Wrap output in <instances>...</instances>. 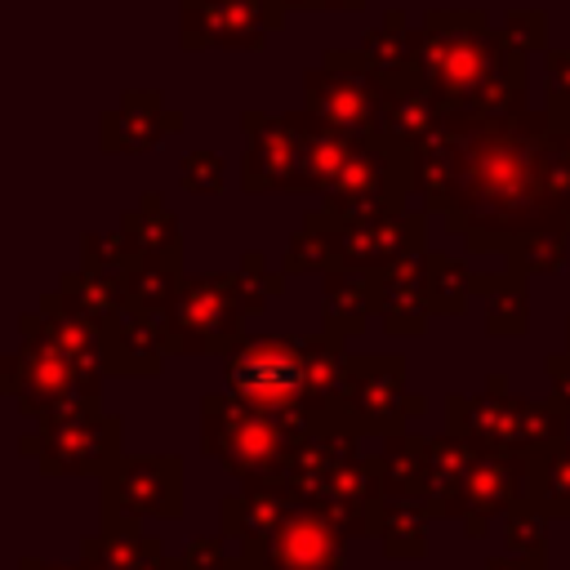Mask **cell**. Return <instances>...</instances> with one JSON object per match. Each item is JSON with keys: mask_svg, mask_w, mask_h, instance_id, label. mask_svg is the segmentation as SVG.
<instances>
[{"mask_svg": "<svg viewBox=\"0 0 570 570\" xmlns=\"http://www.w3.org/2000/svg\"><path fill=\"white\" fill-rule=\"evenodd\" d=\"M120 445V423L102 414H62L45 428L40 441V468L45 472H111Z\"/></svg>", "mask_w": 570, "mask_h": 570, "instance_id": "cell-5", "label": "cell"}, {"mask_svg": "<svg viewBox=\"0 0 570 570\" xmlns=\"http://www.w3.org/2000/svg\"><path fill=\"white\" fill-rule=\"evenodd\" d=\"M530 463L517 459V454H503V450H490V454H476L468 481H463V494L454 503V517H463V530L472 539H485L490 521L508 517L517 503L530 499Z\"/></svg>", "mask_w": 570, "mask_h": 570, "instance_id": "cell-4", "label": "cell"}, {"mask_svg": "<svg viewBox=\"0 0 570 570\" xmlns=\"http://www.w3.org/2000/svg\"><path fill=\"white\" fill-rule=\"evenodd\" d=\"M530 499L548 517H570V441L539 450L530 463Z\"/></svg>", "mask_w": 570, "mask_h": 570, "instance_id": "cell-10", "label": "cell"}, {"mask_svg": "<svg viewBox=\"0 0 570 570\" xmlns=\"http://www.w3.org/2000/svg\"><path fill=\"white\" fill-rule=\"evenodd\" d=\"M347 539L352 534L330 512L298 503L281 521V530L263 543L258 566L263 570H343L347 566Z\"/></svg>", "mask_w": 570, "mask_h": 570, "instance_id": "cell-3", "label": "cell"}, {"mask_svg": "<svg viewBox=\"0 0 570 570\" xmlns=\"http://www.w3.org/2000/svg\"><path fill=\"white\" fill-rule=\"evenodd\" d=\"M178 512H183V463L169 454L116 459V468L102 476V521H138V517L174 521Z\"/></svg>", "mask_w": 570, "mask_h": 570, "instance_id": "cell-2", "label": "cell"}, {"mask_svg": "<svg viewBox=\"0 0 570 570\" xmlns=\"http://www.w3.org/2000/svg\"><path fill=\"white\" fill-rule=\"evenodd\" d=\"M548 512L534 503V499H525V503H517L508 517H503V548L512 552V557H543L548 561Z\"/></svg>", "mask_w": 570, "mask_h": 570, "instance_id": "cell-11", "label": "cell"}, {"mask_svg": "<svg viewBox=\"0 0 570 570\" xmlns=\"http://www.w3.org/2000/svg\"><path fill=\"white\" fill-rule=\"evenodd\" d=\"M312 374L303 365V356L285 343H254L249 352H240L232 361V387L258 405V410H294L307 392Z\"/></svg>", "mask_w": 570, "mask_h": 570, "instance_id": "cell-6", "label": "cell"}, {"mask_svg": "<svg viewBox=\"0 0 570 570\" xmlns=\"http://www.w3.org/2000/svg\"><path fill=\"white\" fill-rule=\"evenodd\" d=\"M223 570H263V566H258V557L236 552V557H227V566H223Z\"/></svg>", "mask_w": 570, "mask_h": 570, "instance_id": "cell-15", "label": "cell"}, {"mask_svg": "<svg viewBox=\"0 0 570 570\" xmlns=\"http://www.w3.org/2000/svg\"><path fill=\"white\" fill-rule=\"evenodd\" d=\"M80 552L98 557L107 570H174L165 543L156 534H142L138 521H102V534H89Z\"/></svg>", "mask_w": 570, "mask_h": 570, "instance_id": "cell-8", "label": "cell"}, {"mask_svg": "<svg viewBox=\"0 0 570 570\" xmlns=\"http://www.w3.org/2000/svg\"><path fill=\"white\" fill-rule=\"evenodd\" d=\"M18 570H80V566H58V561H36V557H22Z\"/></svg>", "mask_w": 570, "mask_h": 570, "instance_id": "cell-14", "label": "cell"}, {"mask_svg": "<svg viewBox=\"0 0 570 570\" xmlns=\"http://www.w3.org/2000/svg\"><path fill=\"white\" fill-rule=\"evenodd\" d=\"M428 517H436L423 499L387 494L374 517V539L387 548V557H419L428 548Z\"/></svg>", "mask_w": 570, "mask_h": 570, "instance_id": "cell-9", "label": "cell"}, {"mask_svg": "<svg viewBox=\"0 0 570 570\" xmlns=\"http://www.w3.org/2000/svg\"><path fill=\"white\" fill-rule=\"evenodd\" d=\"M485 570H548V566H543V557H512V552H503V557H490Z\"/></svg>", "mask_w": 570, "mask_h": 570, "instance_id": "cell-13", "label": "cell"}, {"mask_svg": "<svg viewBox=\"0 0 570 570\" xmlns=\"http://www.w3.org/2000/svg\"><path fill=\"white\" fill-rule=\"evenodd\" d=\"M76 566H80V570H107V566H102L98 557H89V552H80V561H76Z\"/></svg>", "mask_w": 570, "mask_h": 570, "instance_id": "cell-16", "label": "cell"}, {"mask_svg": "<svg viewBox=\"0 0 570 570\" xmlns=\"http://www.w3.org/2000/svg\"><path fill=\"white\" fill-rule=\"evenodd\" d=\"M223 534L214 539V534H196L183 552H178V561H174V570H223L227 566V552H223Z\"/></svg>", "mask_w": 570, "mask_h": 570, "instance_id": "cell-12", "label": "cell"}, {"mask_svg": "<svg viewBox=\"0 0 570 570\" xmlns=\"http://www.w3.org/2000/svg\"><path fill=\"white\" fill-rule=\"evenodd\" d=\"M303 441V423L285 419V410L205 401V450L240 481H285Z\"/></svg>", "mask_w": 570, "mask_h": 570, "instance_id": "cell-1", "label": "cell"}, {"mask_svg": "<svg viewBox=\"0 0 570 570\" xmlns=\"http://www.w3.org/2000/svg\"><path fill=\"white\" fill-rule=\"evenodd\" d=\"M303 503L289 481H249L245 494L223 499V539L236 543L245 557H258L263 543L281 530V521Z\"/></svg>", "mask_w": 570, "mask_h": 570, "instance_id": "cell-7", "label": "cell"}]
</instances>
